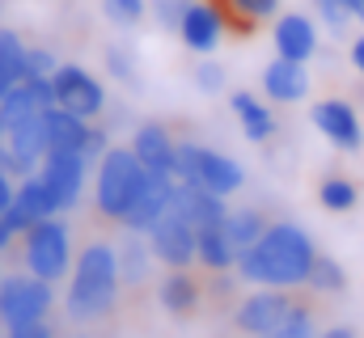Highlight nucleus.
<instances>
[{"label": "nucleus", "instance_id": "nucleus-1", "mask_svg": "<svg viewBox=\"0 0 364 338\" xmlns=\"http://www.w3.org/2000/svg\"><path fill=\"white\" fill-rule=\"evenodd\" d=\"M314 258H318V250H314L309 233L284 220L259 237V246L237 254V275L255 288H305Z\"/></svg>", "mask_w": 364, "mask_h": 338}, {"label": "nucleus", "instance_id": "nucleus-2", "mask_svg": "<svg viewBox=\"0 0 364 338\" xmlns=\"http://www.w3.org/2000/svg\"><path fill=\"white\" fill-rule=\"evenodd\" d=\"M114 296H119V258L110 241H90L81 258H77V271H73V283H68V317L73 322H97L114 309Z\"/></svg>", "mask_w": 364, "mask_h": 338}, {"label": "nucleus", "instance_id": "nucleus-3", "mask_svg": "<svg viewBox=\"0 0 364 338\" xmlns=\"http://www.w3.org/2000/svg\"><path fill=\"white\" fill-rule=\"evenodd\" d=\"M149 182V169L136 161L132 148H106L102 165H97V190H93V203L106 220H119L127 216L132 199L140 195V186Z\"/></svg>", "mask_w": 364, "mask_h": 338}, {"label": "nucleus", "instance_id": "nucleus-4", "mask_svg": "<svg viewBox=\"0 0 364 338\" xmlns=\"http://www.w3.org/2000/svg\"><path fill=\"white\" fill-rule=\"evenodd\" d=\"M174 178L182 186H199V190H212L220 199L233 195L246 182V173L233 157H225L216 148H203V144H191V140H182L178 153H174Z\"/></svg>", "mask_w": 364, "mask_h": 338}, {"label": "nucleus", "instance_id": "nucleus-5", "mask_svg": "<svg viewBox=\"0 0 364 338\" xmlns=\"http://www.w3.org/2000/svg\"><path fill=\"white\" fill-rule=\"evenodd\" d=\"M26 266H30V275H38L47 283L68 275V266H73V237H68L64 220H55V216L38 220L26 233Z\"/></svg>", "mask_w": 364, "mask_h": 338}, {"label": "nucleus", "instance_id": "nucleus-6", "mask_svg": "<svg viewBox=\"0 0 364 338\" xmlns=\"http://www.w3.org/2000/svg\"><path fill=\"white\" fill-rule=\"evenodd\" d=\"M305 300H309V296H296V288H259L255 296H246V300L237 305L233 326L250 338L272 334V330H279Z\"/></svg>", "mask_w": 364, "mask_h": 338}, {"label": "nucleus", "instance_id": "nucleus-7", "mask_svg": "<svg viewBox=\"0 0 364 338\" xmlns=\"http://www.w3.org/2000/svg\"><path fill=\"white\" fill-rule=\"evenodd\" d=\"M51 309V283L38 275H9L0 283V326L17 330V326H34L47 322Z\"/></svg>", "mask_w": 364, "mask_h": 338}, {"label": "nucleus", "instance_id": "nucleus-8", "mask_svg": "<svg viewBox=\"0 0 364 338\" xmlns=\"http://www.w3.org/2000/svg\"><path fill=\"white\" fill-rule=\"evenodd\" d=\"M144 237H149L153 258L166 262L170 271H186V266L195 262V224H191V216L182 212L178 190H174V203L161 212V220H157Z\"/></svg>", "mask_w": 364, "mask_h": 338}, {"label": "nucleus", "instance_id": "nucleus-9", "mask_svg": "<svg viewBox=\"0 0 364 338\" xmlns=\"http://www.w3.org/2000/svg\"><path fill=\"white\" fill-rule=\"evenodd\" d=\"M51 89H55V106L77 114V119H97L106 106V93H102L97 77H90L81 64H60L51 72Z\"/></svg>", "mask_w": 364, "mask_h": 338}, {"label": "nucleus", "instance_id": "nucleus-10", "mask_svg": "<svg viewBox=\"0 0 364 338\" xmlns=\"http://www.w3.org/2000/svg\"><path fill=\"white\" fill-rule=\"evenodd\" d=\"M309 119H314V127H318L335 148H343V153H360L364 148V123H360V114H356L352 102H343V97H322V102H314Z\"/></svg>", "mask_w": 364, "mask_h": 338}, {"label": "nucleus", "instance_id": "nucleus-11", "mask_svg": "<svg viewBox=\"0 0 364 338\" xmlns=\"http://www.w3.org/2000/svg\"><path fill=\"white\" fill-rule=\"evenodd\" d=\"M55 212H60V203H55L51 186H47L38 173H30V178L17 182L13 203H9V212H4V224H9L13 233H30L38 220H51Z\"/></svg>", "mask_w": 364, "mask_h": 338}, {"label": "nucleus", "instance_id": "nucleus-12", "mask_svg": "<svg viewBox=\"0 0 364 338\" xmlns=\"http://www.w3.org/2000/svg\"><path fill=\"white\" fill-rule=\"evenodd\" d=\"M85 153H47L43 157V165H38V178L51 186V195H55V203H60V212H68V207H77V199H81V186H85Z\"/></svg>", "mask_w": 364, "mask_h": 338}, {"label": "nucleus", "instance_id": "nucleus-13", "mask_svg": "<svg viewBox=\"0 0 364 338\" xmlns=\"http://www.w3.org/2000/svg\"><path fill=\"white\" fill-rule=\"evenodd\" d=\"M174 190H178V178L174 173H149V182L140 186V195L132 199V207L123 216V229L127 233H149L161 220V212L174 203Z\"/></svg>", "mask_w": 364, "mask_h": 338}, {"label": "nucleus", "instance_id": "nucleus-14", "mask_svg": "<svg viewBox=\"0 0 364 338\" xmlns=\"http://www.w3.org/2000/svg\"><path fill=\"white\" fill-rule=\"evenodd\" d=\"M225 13L212 4V0H195L191 9H186V17H182L178 34L182 43L195 51V55H208V51H216L220 47V34H225Z\"/></svg>", "mask_w": 364, "mask_h": 338}, {"label": "nucleus", "instance_id": "nucleus-15", "mask_svg": "<svg viewBox=\"0 0 364 338\" xmlns=\"http://www.w3.org/2000/svg\"><path fill=\"white\" fill-rule=\"evenodd\" d=\"M132 153H136V161L149 169V173H174L178 140H174L161 123H144V127L132 136Z\"/></svg>", "mask_w": 364, "mask_h": 338}, {"label": "nucleus", "instance_id": "nucleus-16", "mask_svg": "<svg viewBox=\"0 0 364 338\" xmlns=\"http://www.w3.org/2000/svg\"><path fill=\"white\" fill-rule=\"evenodd\" d=\"M275 55H284V60H296V64H305L314 51H318V30H314V21L305 17V13H284L279 21H275Z\"/></svg>", "mask_w": 364, "mask_h": 338}, {"label": "nucleus", "instance_id": "nucleus-17", "mask_svg": "<svg viewBox=\"0 0 364 338\" xmlns=\"http://www.w3.org/2000/svg\"><path fill=\"white\" fill-rule=\"evenodd\" d=\"M47 140L55 153H90V140H93V123L90 119H77L60 106L47 110ZM90 161V157H85Z\"/></svg>", "mask_w": 364, "mask_h": 338}, {"label": "nucleus", "instance_id": "nucleus-18", "mask_svg": "<svg viewBox=\"0 0 364 338\" xmlns=\"http://www.w3.org/2000/svg\"><path fill=\"white\" fill-rule=\"evenodd\" d=\"M263 89H267L272 102H301L309 93V72H305V64L275 55L272 64L263 68Z\"/></svg>", "mask_w": 364, "mask_h": 338}, {"label": "nucleus", "instance_id": "nucleus-19", "mask_svg": "<svg viewBox=\"0 0 364 338\" xmlns=\"http://www.w3.org/2000/svg\"><path fill=\"white\" fill-rule=\"evenodd\" d=\"M157 296H161L166 313H174V317H191V313L199 309V296H203V288H199V279H195L191 271H170V275L161 279Z\"/></svg>", "mask_w": 364, "mask_h": 338}, {"label": "nucleus", "instance_id": "nucleus-20", "mask_svg": "<svg viewBox=\"0 0 364 338\" xmlns=\"http://www.w3.org/2000/svg\"><path fill=\"white\" fill-rule=\"evenodd\" d=\"M233 114H237V123H242L246 140H255V144H267V140L275 136L272 110H267V102H259L255 93L237 89V93H233Z\"/></svg>", "mask_w": 364, "mask_h": 338}, {"label": "nucleus", "instance_id": "nucleus-21", "mask_svg": "<svg viewBox=\"0 0 364 338\" xmlns=\"http://www.w3.org/2000/svg\"><path fill=\"white\" fill-rule=\"evenodd\" d=\"M195 258H199L208 271H216V275H225V271L237 262V250H233V241H229L225 224L195 229Z\"/></svg>", "mask_w": 364, "mask_h": 338}, {"label": "nucleus", "instance_id": "nucleus-22", "mask_svg": "<svg viewBox=\"0 0 364 338\" xmlns=\"http://www.w3.org/2000/svg\"><path fill=\"white\" fill-rule=\"evenodd\" d=\"M114 258H119V283H127V288H140V283L149 279L153 250H149L144 233H127V237H123V246L114 250Z\"/></svg>", "mask_w": 364, "mask_h": 338}, {"label": "nucleus", "instance_id": "nucleus-23", "mask_svg": "<svg viewBox=\"0 0 364 338\" xmlns=\"http://www.w3.org/2000/svg\"><path fill=\"white\" fill-rule=\"evenodd\" d=\"M272 224H267V216L259 212V207H233L229 216H225V233H229V241H233V250L246 254L250 246H259V237L267 233Z\"/></svg>", "mask_w": 364, "mask_h": 338}, {"label": "nucleus", "instance_id": "nucleus-24", "mask_svg": "<svg viewBox=\"0 0 364 338\" xmlns=\"http://www.w3.org/2000/svg\"><path fill=\"white\" fill-rule=\"evenodd\" d=\"M26 43H21V34L17 30H0V81L13 84L17 81H26Z\"/></svg>", "mask_w": 364, "mask_h": 338}, {"label": "nucleus", "instance_id": "nucleus-25", "mask_svg": "<svg viewBox=\"0 0 364 338\" xmlns=\"http://www.w3.org/2000/svg\"><path fill=\"white\" fill-rule=\"evenodd\" d=\"M356 199H360V186H356L352 178H343V173H331V178H322V186H318V203H322L326 212H352Z\"/></svg>", "mask_w": 364, "mask_h": 338}, {"label": "nucleus", "instance_id": "nucleus-26", "mask_svg": "<svg viewBox=\"0 0 364 338\" xmlns=\"http://www.w3.org/2000/svg\"><path fill=\"white\" fill-rule=\"evenodd\" d=\"M309 292H318V296H335V292H343L348 288V275H343V266L335 262V258H326V254H318L314 258V266H309V283H305Z\"/></svg>", "mask_w": 364, "mask_h": 338}, {"label": "nucleus", "instance_id": "nucleus-27", "mask_svg": "<svg viewBox=\"0 0 364 338\" xmlns=\"http://www.w3.org/2000/svg\"><path fill=\"white\" fill-rule=\"evenodd\" d=\"M225 4L233 9V17H237L242 30H255L259 21L275 17V9H279V0H225Z\"/></svg>", "mask_w": 364, "mask_h": 338}, {"label": "nucleus", "instance_id": "nucleus-28", "mask_svg": "<svg viewBox=\"0 0 364 338\" xmlns=\"http://www.w3.org/2000/svg\"><path fill=\"white\" fill-rule=\"evenodd\" d=\"M259 338H318V326H314V300H305L279 330L272 334H259Z\"/></svg>", "mask_w": 364, "mask_h": 338}, {"label": "nucleus", "instance_id": "nucleus-29", "mask_svg": "<svg viewBox=\"0 0 364 338\" xmlns=\"http://www.w3.org/2000/svg\"><path fill=\"white\" fill-rule=\"evenodd\" d=\"M102 9H106V17H110L114 26H136V21L144 17L149 0H102Z\"/></svg>", "mask_w": 364, "mask_h": 338}, {"label": "nucleus", "instance_id": "nucleus-30", "mask_svg": "<svg viewBox=\"0 0 364 338\" xmlns=\"http://www.w3.org/2000/svg\"><path fill=\"white\" fill-rule=\"evenodd\" d=\"M195 0H149V9H153V17L166 26V30H178L182 17H186V9H191Z\"/></svg>", "mask_w": 364, "mask_h": 338}, {"label": "nucleus", "instance_id": "nucleus-31", "mask_svg": "<svg viewBox=\"0 0 364 338\" xmlns=\"http://www.w3.org/2000/svg\"><path fill=\"white\" fill-rule=\"evenodd\" d=\"M314 4H318V17L326 21V30H331V34H343V30H348L352 13H348V4H343V0H314Z\"/></svg>", "mask_w": 364, "mask_h": 338}, {"label": "nucleus", "instance_id": "nucleus-32", "mask_svg": "<svg viewBox=\"0 0 364 338\" xmlns=\"http://www.w3.org/2000/svg\"><path fill=\"white\" fill-rule=\"evenodd\" d=\"M106 68H110L123 84H136V64H132V55H127L123 47H110V51H106Z\"/></svg>", "mask_w": 364, "mask_h": 338}, {"label": "nucleus", "instance_id": "nucleus-33", "mask_svg": "<svg viewBox=\"0 0 364 338\" xmlns=\"http://www.w3.org/2000/svg\"><path fill=\"white\" fill-rule=\"evenodd\" d=\"M60 64H55V55L51 51H43V47H30L26 51V77H51Z\"/></svg>", "mask_w": 364, "mask_h": 338}, {"label": "nucleus", "instance_id": "nucleus-34", "mask_svg": "<svg viewBox=\"0 0 364 338\" xmlns=\"http://www.w3.org/2000/svg\"><path fill=\"white\" fill-rule=\"evenodd\" d=\"M195 84H199L203 93H220V89H225V68L212 64V60H203V64L195 68Z\"/></svg>", "mask_w": 364, "mask_h": 338}, {"label": "nucleus", "instance_id": "nucleus-35", "mask_svg": "<svg viewBox=\"0 0 364 338\" xmlns=\"http://www.w3.org/2000/svg\"><path fill=\"white\" fill-rule=\"evenodd\" d=\"M9 338H51V326H47V322H34V326H17V330H9Z\"/></svg>", "mask_w": 364, "mask_h": 338}, {"label": "nucleus", "instance_id": "nucleus-36", "mask_svg": "<svg viewBox=\"0 0 364 338\" xmlns=\"http://www.w3.org/2000/svg\"><path fill=\"white\" fill-rule=\"evenodd\" d=\"M13 190H17V186H13V178L0 169V216H4V212H9V203H13Z\"/></svg>", "mask_w": 364, "mask_h": 338}, {"label": "nucleus", "instance_id": "nucleus-37", "mask_svg": "<svg viewBox=\"0 0 364 338\" xmlns=\"http://www.w3.org/2000/svg\"><path fill=\"white\" fill-rule=\"evenodd\" d=\"M352 68H356V72L364 77V34L356 38V43H352Z\"/></svg>", "mask_w": 364, "mask_h": 338}, {"label": "nucleus", "instance_id": "nucleus-38", "mask_svg": "<svg viewBox=\"0 0 364 338\" xmlns=\"http://www.w3.org/2000/svg\"><path fill=\"white\" fill-rule=\"evenodd\" d=\"M13 237H17V233H13V229L4 224V216H0V254H4L9 246H13Z\"/></svg>", "mask_w": 364, "mask_h": 338}, {"label": "nucleus", "instance_id": "nucleus-39", "mask_svg": "<svg viewBox=\"0 0 364 338\" xmlns=\"http://www.w3.org/2000/svg\"><path fill=\"white\" fill-rule=\"evenodd\" d=\"M318 338H356V330H348V326H331V330H322Z\"/></svg>", "mask_w": 364, "mask_h": 338}, {"label": "nucleus", "instance_id": "nucleus-40", "mask_svg": "<svg viewBox=\"0 0 364 338\" xmlns=\"http://www.w3.org/2000/svg\"><path fill=\"white\" fill-rule=\"evenodd\" d=\"M348 4V13H352V21H360L364 26V0H343Z\"/></svg>", "mask_w": 364, "mask_h": 338}, {"label": "nucleus", "instance_id": "nucleus-41", "mask_svg": "<svg viewBox=\"0 0 364 338\" xmlns=\"http://www.w3.org/2000/svg\"><path fill=\"white\" fill-rule=\"evenodd\" d=\"M4 136H9V127H4V119H0V144H4Z\"/></svg>", "mask_w": 364, "mask_h": 338}, {"label": "nucleus", "instance_id": "nucleus-42", "mask_svg": "<svg viewBox=\"0 0 364 338\" xmlns=\"http://www.w3.org/2000/svg\"><path fill=\"white\" fill-rule=\"evenodd\" d=\"M0 283H4V275H0Z\"/></svg>", "mask_w": 364, "mask_h": 338}, {"label": "nucleus", "instance_id": "nucleus-43", "mask_svg": "<svg viewBox=\"0 0 364 338\" xmlns=\"http://www.w3.org/2000/svg\"><path fill=\"white\" fill-rule=\"evenodd\" d=\"M0 338H4V334H0Z\"/></svg>", "mask_w": 364, "mask_h": 338}]
</instances>
